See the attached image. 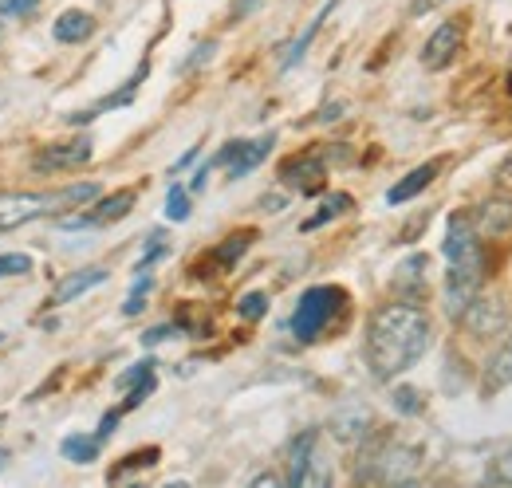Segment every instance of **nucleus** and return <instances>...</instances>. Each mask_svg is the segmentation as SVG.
Masks as SVG:
<instances>
[{
  "label": "nucleus",
  "instance_id": "1",
  "mask_svg": "<svg viewBox=\"0 0 512 488\" xmlns=\"http://www.w3.org/2000/svg\"><path fill=\"white\" fill-rule=\"evenodd\" d=\"M430 347V315L418 304H386L367 327V363L379 382L406 374Z\"/></svg>",
  "mask_w": 512,
  "mask_h": 488
},
{
  "label": "nucleus",
  "instance_id": "2",
  "mask_svg": "<svg viewBox=\"0 0 512 488\" xmlns=\"http://www.w3.org/2000/svg\"><path fill=\"white\" fill-rule=\"evenodd\" d=\"M95 197H99L95 182L67 185L56 193H0V233H12L20 225H32V221H40L48 213H60V209H79Z\"/></svg>",
  "mask_w": 512,
  "mask_h": 488
},
{
  "label": "nucleus",
  "instance_id": "3",
  "mask_svg": "<svg viewBox=\"0 0 512 488\" xmlns=\"http://www.w3.org/2000/svg\"><path fill=\"white\" fill-rule=\"evenodd\" d=\"M343 304H347V296H343V288H335V284L308 288V292L300 296V304H296V315H292V331H296V339L312 343L316 335H323V327L331 323V315H335Z\"/></svg>",
  "mask_w": 512,
  "mask_h": 488
},
{
  "label": "nucleus",
  "instance_id": "4",
  "mask_svg": "<svg viewBox=\"0 0 512 488\" xmlns=\"http://www.w3.org/2000/svg\"><path fill=\"white\" fill-rule=\"evenodd\" d=\"M481 280H485V256H469V260H453L446 272V315L461 319L465 307L481 296Z\"/></svg>",
  "mask_w": 512,
  "mask_h": 488
},
{
  "label": "nucleus",
  "instance_id": "5",
  "mask_svg": "<svg viewBox=\"0 0 512 488\" xmlns=\"http://www.w3.org/2000/svg\"><path fill=\"white\" fill-rule=\"evenodd\" d=\"M367 465H375V473L367 481H383V485H410L418 477L422 453L406 449V445H383L375 457H367Z\"/></svg>",
  "mask_w": 512,
  "mask_h": 488
},
{
  "label": "nucleus",
  "instance_id": "6",
  "mask_svg": "<svg viewBox=\"0 0 512 488\" xmlns=\"http://www.w3.org/2000/svg\"><path fill=\"white\" fill-rule=\"evenodd\" d=\"M91 138H75V142H56L48 150H40L32 158V170L36 174H64V170H79L91 162Z\"/></svg>",
  "mask_w": 512,
  "mask_h": 488
},
{
  "label": "nucleus",
  "instance_id": "7",
  "mask_svg": "<svg viewBox=\"0 0 512 488\" xmlns=\"http://www.w3.org/2000/svg\"><path fill=\"white\" fill-rule=\"evenodd\" d=\"M461 44H465V24L446 20V24H438V32L426 40V48H422V63H426L430 71H442V67H449V63L457 60Z\"/></svg>",
  "mask_w": 512,
  "mask_h": 488
},
{
  "label": "nucleus",
  "instance_id": "8",
  "mask_svg": "<svg viewBox=\"0 0 512 488\" xmlns=\"http://www.w3.org/2000/svg\"><path fill=\"white\" fill-rule=\"evenodd\" d=\"M465 327L473 331V335H481V339H489V335H501L505 331V323H509V307L505 300H497V296H477L473 304L465 307Z\"/></svg>",
  "mask_w": 512,
  "mask_h": 488
},
{
  "label": "nucleus",
  "instance_id": "9",
  "mask_svg": "<svg viewBox=\"0 0 512 488\" xmlns=\"http://www.w3.org/2000/svg\"><path fill=\"white\" fill-rule=\"evenodd\" d=\"M323 178H327V166H323L320 154H296L280 166V182L300 189V193H320Z\"/></svg>",
  "mask_w": 512,
  "mask_h": 488
},
{
  "label": "nucleus",
  "instance_id": "10",
  "mask_svg": "<svg viewBox=\"0 0 512 488\" xmlns=\"http://www.w3.org/2000/svg\"><path fill=\"white\" fill-rule=\"evenodd\" d=\"M473 229H477V237H489V241L509 237L512 233V197L501 193V197L481 201L477 213H473Z\"/></svg>",
  "mask_w": 512,
  "mask_h": 488
},
{
  "label": "nucleus",
  "instance_id": "11",
  "mask_svg": "<svg viewBox=\"0 0 512 488\" xmlns=\"http://www.w3.org/2000/svg\"><path fill=\"white\" fill-rule=\"evenodd\" d=\"M130 209H134V189H119V193H111V197H103L99 201V209L95 213H87V217H64L60 225L64 229H87V225H111V221H123Z\"/></svg>",
  "mask_w": 512,
  "mask_h": 488
},
{
  "label": "nucleus",
  "instance_id": "12",
  "mask_svg": "<svg viewBox=\"0 0 512 488\" xmlns=\"http://www.w3.org/2000/svg\"><path fill=\"white\" fill-rule=\"evenodd\" d=\"M371 429H375V418H371L367 406H343V410L331 414V437L343 441V445H359V441H367Z\"/></svg>",
  "mask_w": 512,
  "mask_h": 488
},
{
  "label": "nucleus",
  "instance_id": "13",
  "mask_svg": "<svg viewBox=\"0 0 512 488\" xmlns=\"http://www.w3.org/2000/svg\"><path fill=\"white\" fill-rule=\"evenodd\" d=\"M477 252H481V244H477V229H473L469 213H453V217H449L446 241H442V256L453 264V260H469V256H477Z\"/></svg>",
  "mask_w": 512,
  "mask_h": 488
},
{
  "label": "nucleus",
  "instance_id": "14",
  "mask_svg": "<svg viewBox=\"0 0 512 488\" xmlns=\"http://www.w3.org/2000/svg\"><path fill=\"white\" fill-rule=\"evenodd\" d=\"M426 268H430V260H426L422 252L410 256L406 264H398V272H394V292L406 296V304H418V300L426 296Z\"/></svg>",
  "mask_w": 512,
  "mask_h": 488
},
{
  "label": "nucleus",
  "instance_id": "15",
  "mask_svg": "<svg viewBox=\"0 0 512 488\" xmlns=\"http://www.w3.org/2000/svg\"><path fill=\"white\" fill-rule=\"evenodd\" d=\"M107 280V268H99V264H91V268H83V272H71L64 276L60 284H56V292H52V304H71V300H79L83 292H91V288H99Z\"/></svg>",
  "mask_w": 512,
  "mask_h": 488
},
{
  "label": "nucleus",
  "instance_id": "16",
  "mask_svg": "<svg viewBox=\"0 0 512 488\" xmlns=\"http://www.w3.org/2000/svg\"><path fill=\"white\" fill-rule=\"evenodd\" d=\"M272 142H276V134H264V138H256V142H237V154H233V162H229V178H245L249 170H256V166L268 158Z\"/></svg>",
  "mask_w": 512,
  "mask_h": 488
},
{
  "label": "nucleus",
  "instance_id": "17",
  "mask_svg": "<svg viewBox=\"0 0 512 488\" xmlns=\"http://www.w3.org/2000/svg\"><path fill=\"white\" fill-rule=\"evenodd\" d=\"M434 178H438V162H426V166L410 170V174H406V178H402L398 185H390L386 201H390V205H406V201H414V197H418L426 185L434 182Z\"/></svg>",
  "mask_w": 512,
  "mask_h": 488
},
{
  "label": "nucleus",
  "instance_id": "18",
  "mask_svg": "<svg viewBox=\"0 0 512 488\" xmlns=\"http://www.w3.org/2000/svg\"><path fill=\"white\" fill-rule=\"evenodd\" d=\"M316 445H320V433H316V429H304V433L288 445V485L292 488H300V477H304V469H308Z\"/></svg>",
  "mask_w": 512,
  "mask_h": 488
},
{
  "label": "nucleus",
  "instance_id": "19",
  "mask_svg": "<svg viewBox=\"0 0 512 488\" xmlns=\"http://www.w3.org/2000/svg\"><path fill=\"white\" fill-rule=\"evenodd\" d=\"M52 32H56L60 44H79V40H87V36L95 32V20H91L87 12H79V8H71V12H64V16L52 24Z\"/></svg>",
  "mask_w": 512,
  "mask_h": 488
},
{
  "label": "nucleus",
  "instance_id": "20",
  "mask_svg": "<svg viewBox=\"0 0 512 488\" xmlns=\"http://www.w3.org/2000/svg\"><path fill=\"white\" fill-rule=\"evenodd\" d=\"M512 382V347L505 343L493 359H489V366H485V378H481V390L485 394H497V390H505Z\"/></svg>",
  "mask_w": 512,
  "mask_h": 488
},
{
  "label": "nucleus",
  "instance_id": "21",
  "mask_svg": "<svg viewBox=\"0 0 512 488\" xmlns=\"http://www.w3.org/2000/svg\"><path fill=\"white\" fill-rule=\"evenodd\" d=\"M99 437H83V433H75V437H64L60 441V453H64L67 461H75V465H91L95 457H99Z\"/></svg>",
  "mask_w": 512,
  "mask_h": 488
},
{
  "label": "nucleus",
  "instance_id": "22",
  "mask_svg": "<svg viewBox=\"0 0 512 488\" xmlns=\"http://www.w3.org/2000/svg\"><path fill=\"white\" fill-rule=\"evenodd\" d=\"M351 205H355V201H351V193H331V197L320 205V213H312V217L304 221V233H312V229H320V225H327V221L343 217Z\"/></svg>",
  "mask_w": 512,
  "mask_h": 488
},
{
  "label": "nucleus",
  "instance_id": "23",
  "mask_svg": "<svg viewBox=\"0 0 512 488\" xmlns=\"http://www.w3.org/2000/svg\"><path fill=\"white\" fill-rule=\"evenodd\" d=\"M253 237H256V233H233L229 241H225L221 248H217V252H213V260H217L221 268H233V264H237V260H241V256L249 252Z\"/></svg>",
  "mask_w": 512,
  "mask_h": 488
},
{
  "label": "nucleus",
  "instance_id": "24",
  "mask_svg": "<svg viewBox=\"0 0 512 488\" xmlns=\"http://www.w3.org/2000/svg\"><path fill=\"white\" fill-rule=\"evenodd\" d=\"M331 8H335V0H331V4H323V12H320V16H316V20H312V24H308V28H304V36H300V40H296V44H292V48H288V60H284V67H296V63L304 60V52H308V44H312V40H316V32H320L323 16H327V12H331Z\"/></svg>",
  "mask_w": 512,
  "mask_h": 488
},
{
  "label": "nucleus",
  "instance_id": "25",
  "mask_svg": "<svg viewBox=\"0 0 512 488\" xmlns=\"http://www.w3.org/2000/svg\"><path fill=\"white\" fill-rule=\"evenodd\" d=\"M158 457H162V453H158L154 445H150V449L130 453V457H123V465L111 473V481H123V477H127V473H134V469H150V465H158Z\"/></svg>",
  "mask_w": 512,
  "mask_h": 488
},
{
  "label": "nucleus",
  "instance_id": "26",
  "mask_svg": "<svg viewBox=\"0 0 512 488\" xmlns=\"http://www.w3.org/2000/svg\"><path fill=\"white\" fill-rule=\"evenodd\" d=\"M390 402H394V410L398 414H422V394L414 390V386H394V394H390Z\"/></svg>",
  "mask_w": 512,
  "mask_h": 488
},
{
  "label": "nucleus",
  "instance_id": "27",
  "mask_svg": "<svg viewBox=\"0 0 512 488\" xmlns=\"http://www.w3.org/2000/svg\"><path fill=\"white\" fill-rule=\"evenodd\" d=\"M264 311H268V296H264V292H245V296L237 300V315L249 319V323L264 319Z\"/></svg>",
  "mask_w": 512,
  "mask_h": 488
},
{
  "label": "nucleus",
  "instance_id": "28",
  "mask_svg": "<svg viewBox=\"0 0 512 488\" xmlns=\"http://www.w3.org/2000/svg\"><path fill=\"white\" fill-rule=\"evenodd\" d=\"M166 217H170V221H186V217H190V197H186L182 185L170 189V197H166Z\"/></svg>",
  "mask_w": 512,
  "mask_h": 488
},
{
  "label": "nucleus",
  "instance_id": "29",
  "mask_svg": "<svg viewBox=\"0 0 512 488\" xmlns=\"http://www.w3.org/2000/svg\"><path fill=\"white\" fill-rule=\"evenodd\" d=\"M24 272H32V260L24 252H4L0 256V280L4 276H24Z\"/></svg>",
  "mask_w": 512,
  "mask_h": 488
},
{
  "label": "nucleus",
  "instance_id": "30",
  "mask_svg": "<svg viewBox=\"0 0 512 488\" xmlns=\"http://www.w3.org/2000/svg\"><path fill=\"white\" fill-rule=\"evenodd\" d=\"M150 288H154V280H150V276H142V280H138V284H134V292H130V300L127 304H123V315H138V311H142V300H146V292H150Z\"/></svg>",
  "mask_w": 512,
  "mask_h": 488
},
{
  "label": "nucleus",
  "instance_id": "31",
  "mask_svg": "<svg viewBox=\"0 0 512 488\" xmlns=\"http://www.w3.org/2000/svg\"><path fill=\"white\" fill-rule=\"evenodd\" d=\"M150 390H154V374H146L142 382H134V386H130V398L123 402V410H134V406H142Z\"/></svg>",
  "mask_w": 512,
  "mask_h": 488
},
{
  "label": "nucleus",
  "instance_id": "32",
  "mask_svg": "<svg viewBox=\"0 0 512 488\" xmlns=\"http://www.w3.org/2000/svg\"><path fill=\"white\" fill-rule=\"evenodd\" d=\"M154 366H158V363H150V359H146V363H138V366H130L127 374H119V386H123V390H130L134 382H142L146 374H154Z\"/></svg>",
  "mask_w": 512,
  "mask_h": 488
},
{
  "label": "nucleus",
  "instance_id": "33",
  "mask_svg": "<svg viewBox=\"0 0 512 488\" xmlns=\"http://www.w3.org/2000/svg\"><path fill=\"white\" fill-rule=\"evenodd\" d=\"M489 481H493V485H512V449L501 453V461H497V469H493Z\"/></svg>",
  "mask_w": 512,
  "mask_h": 488
},
{
  "label": "nucleus",
  "instance_id": "34",
  "mask_svg": "<svg viewBox=\"0 0 512 488\" xmlns=\"http://www.w3.org/2000/svg\"><path fill=\"white\" fill-rule=\"evenodd\" d=\"M213 52H217V44H213V40H205V44H197V48H193V56H190V60L182 63V71H193L197 63H205V60H209V56H213Z\"/></svg>",
  "mask_w": 512,
  "mask_h": 488
},
{
  "label": "nucleus",
  "instance_id": "35",
  "mask_svg": "<svg viewBox=\"0 0 512 488\" xmlns=\"http://www.w3.org/2000/svg\"><path fill=\"white\" fill-rule=\"evenodd\" d=\"M36 4H40V0H4L0 12H4V16H28Z\"/></svg>",
  "mask_w": 512,
  "mask_h": 488
},
{
  "label": "nucleus",
  "instance_id": "36",
  "mask_svg": "<svg viewBox=\"0 0 512 488\" xmlns=\"http://www.w3.org/2000/svg\"><path fill=\"white\" fill-rule=\"evenodd\" d=\"M170 335H174V327H170V323H162V327H150V331L142 335V343H146V347H154V343H162V339H170Z\"/></svg>",
  "mask_w": 512,
  "mask_h": 488
},
{
  "label": "nucleus",
  "instance_id": "37",
  "mask_svg": "<svg viewBox=\"0 0 512 488\" xmlns=\"http://www.w3.org/2000/svg\"><path fill=\"white\" fill-rule=\"evenodd\" d=\"M115 426H119V414H107V418L99 422V433H95V437H99V441H107V437L115 433Z\"/></svg>",
  "mask_w": 512,
  "mask_h": 488
},
{
  "label": "nucleus",
  "instance_id": "38",
  "mask_svg": "<svg viewBox=\"0 0 512 488\" xmlns=\"http://www.w3.org/2000/svg\"><path fill=\"white\" fill-rule=\"evenodd\" d=\"M497 182L509 185V189H512V154L505 158V162H501V170H497Z\"/></svg>",
  "mask_w": 512,
  "mask_h": 488
},
{
  "label": "nucleus",
  "instance_id": "39",
  "mask_svg": "<svg viewBox=\"0 0 512 488\" xmlns=\"http://www.w3.org/2000/svg\"><path fill=\"white\" fill-rule=\"evenodd\" d=\"M193 158H197V146H190V150H186V154H182V158L174 162V174H178V170H186V166H190Z\"/></svg>",
  "mask_w": 512,
  "mask_h": 488
},
{
  "label": "nucleus",
  "instance_id": "40",
  "mask_svg": "<svg viewBox=\"0 0 512 488\" xmlns=\"http://www.w3.org/2000/svg\"><path fill=\"white\" fill-rule=\"evenodd\" d=\"M253 485L256 488H272V485H280V477H272V473H260V477H253Z\"/></svg>",
  "mask_w": 512,
  "mask_h": 488
},
{
  "label": "nucleus",
  "instance_id": "41",
  "mask_svg": "<svg viewBox=\"0 0 512 488\" xmlns=\"http://www.w3.org/2000/svg\"><path fill=\"white\" fill-rule=\"evenodd\" d=\"M339 111H343V107H339V103H331V107H323L320 119H323V122H335V119H339Z\"/></svg>",
  "mask_w": 512,
  "mask_h": 488
},
{
  "label": "nucleus",
  "instance_id": "42",
  "mask_svg": "<svg viewBox=\"0 0 512 488\" xmlns=\"http://www.w3.org/2000/svg\"><path fill=\"white\" fill-rule=\"evenodd\" d=\"M205 178H209V166H201V170H197V174H193L190 189H201V185H205Z\"/></svg>",
  "mask_w": 512,
  "mask_h": 488
},
{
  "label": "nucleus",
  "instance_id": "43",
  "mask_svg": "<svg viewBox=\"0 0 512 488\" xmlns=\"http://www.w3.org/2000/svg\"><path fill=\"white\" fill-rule=\"evenodd\" d=\"M4 461H8V453H4V449H0V465H4Z\"/></svg>",
  "mask_w": 512,
  "mask_h": 488
},
{
  "label": "nucleus",
  "instance_id": "44",
  "mask_svg": "<svg viewBox=\"0 0 512 488\" xmlns=\"http://www.w3.org/2000/svg\"><path fill=\"white\" fill-rule=\"evenodd\" d=\"M509 95H512V75H509Z\"/></svg>",
  "mask_w": 512,
  "mask_h": 488
},
{
  "label": "nucleus",
  "instance_id": "45",
  "mask_svg": "<svg viewBox=\"0 0 512 488\" xmlns=\"http://www.w3.org/2000/svg\"><path fill=\"white\" fill-rule=\"evenodd\" d=\"M509 347H512V335H509Z\"/></svg>",
  "mask_w": 512,
  "mask_h": 488
}]
</instances>
